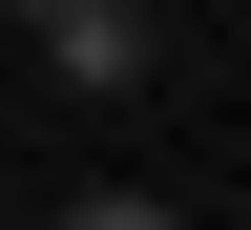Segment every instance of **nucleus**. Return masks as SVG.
Instances as JSON below:
<instances>
[{"mask_svg": "<svg viewBox=\"0 0 251 230\" xmlns=\"http://www.w3.org/2000/svg\"><path fill=\"white\" fill-rule=\"evenodd\" d=\"M42 84H147V0H21Z\"/></svg>", "mask_w": 251, "mask_h": 230, "instance_id": "nucleus-1", "label": "nucleus"}, {"mask_svg": "<svg viewBox=\"0 0 251 230\" xmlns=\"http://www.w3.org/2000/svg\"><path fill=\"white\" fill-rule=\"evenodd\" d=\"M63 230H188V209H147V188H84V209H63Z\"/></svg>", "mask_w": 251, "mask_h": 230, "instance_id": "nucleus-2", "label": "nucleus"}]
</instances>
